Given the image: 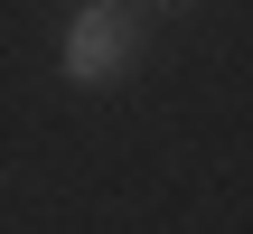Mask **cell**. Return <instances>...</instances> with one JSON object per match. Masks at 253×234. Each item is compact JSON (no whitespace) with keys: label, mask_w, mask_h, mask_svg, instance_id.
I'll use <instances>...</instances> for the list:
<instances>
[{"label":"cell","mask_w":253,"mask_h":234,"mask_svg":"<svg viewBox=\"0 0 253 234\" xmlns=\"http://www.w3.org/2000/svg\"><path fill=\"white\" fill-rule=\"evenodd\" d=\"M131 56H141V19L122 0L75 9V28H66V84H113V75H131Z\"/></svg>","instance_id":"cell-1"},{"label":"cell","mask_w":253,"mask_h":234,"mask_svg":"<svg viewBox=\"0 0 253 234\" xmlns=\"http://www.w3.org/2000/svg\"><path fill=\"white\" fill-rule=\"evenodd\" d=\"M150 9H188V0H150Z\"/></svg>","instance_id":"cell-2"},{"label":"cell","mask_w":253,"mask_h":234,"mask_svg":"<svg viewBox=\"0 0 253 234\" xmlns=\"http://www.w3.org/2000/svg\"><path fill=\"white\" fill-rule=\"evenodd\" d=\"M84 9H103V0H84Z\"/></svg>","instance_id":"cell-3"}]
</instances>
